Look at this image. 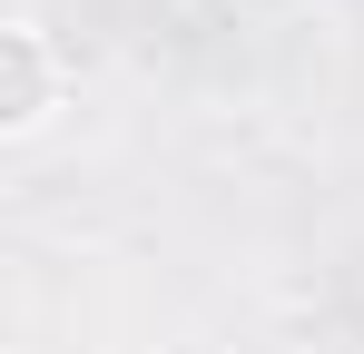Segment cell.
<instances>
[{"label": "cell", "mask_w": 364, "mask_h": 354, "mask_svg": "<svg viewBox=\"0 0 364 354\" xmlns=\"http://www.w3.org/2000/svg\"><path fill=\"white\" fill-rule=\"evenodd\" d=\"M50 109H60V50L40 20H10L0 30V138H30Z\"/></svg>", "instance_id": "6da1fadb"}]
</instances>
